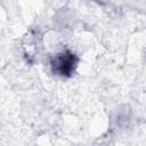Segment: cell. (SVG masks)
<instances>
[{
  "mask_svg": "<svg viewBox=\"0 0 146 146\" xmlns=\"http://www.w3.org/2000/svg\"><path fill=\"white\" fill-rule=\"evenodd\" d=\"M57 66H58V70L60 73H68L72 67H73V64H74V60H73V56L72 55H64L62 57H59L57 59Z\"/></svg>",
  "mask_w": 146,
  "mask_h": 146,
  "instance_id": "obj_1",
  "label": "cell"
}]
</instances>
